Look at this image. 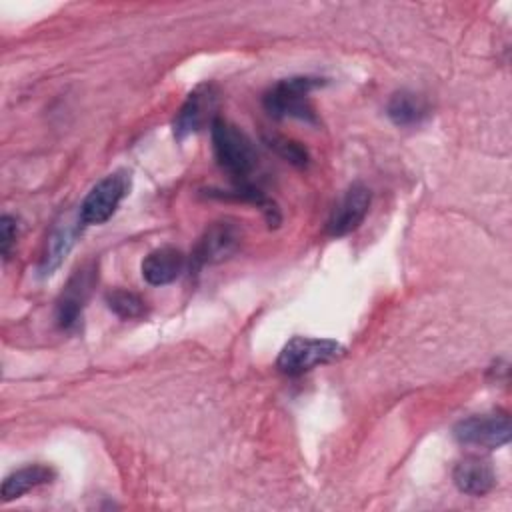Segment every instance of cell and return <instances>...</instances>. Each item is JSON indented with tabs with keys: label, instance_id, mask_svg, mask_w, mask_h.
<instances>
[{
	"label": "cell",
	"instance_id": "12",
	"mask_svg": "<svg viewBox=\"0 0 512 512\" xmlns=\"http://www.w3.org/2000/svg\"><path fill=\"white\" fill-rule=\"evenodd\" d=\"M54 478H56L54 468H50L46 464H28L24 468H18L12 474H8L2 482V488H0L2 502L20 498L38 486L50 484Z\"/></svg>",
	"mask_w": 512,
	"mask_h": 512
},
{
	"label": "cell",
	"instance_id": "5",
	"mask_svg": "<svg viewBox=\"0 0 512 512\" xmlns=\"http://www.w3.org/2000/svg\"><path fill=\"white\" fill-rule=\"evenodd\" d=\"M510 436H512L510 418L504 412L476 414L460 420L454 426V438L462 446L494 450L508 444Z\"/></svg>",
	"mask_w": 512,
	"mask_h": 512
},
{
	"label": "cell",
	"instance_id": "9",
	"mask_svg": "<svg viewBox=\"0 0 512 512\" xmlns=\"http://www.w3.org/2000/svg\"><path fill=\"white\" fill-rule=\"evenodd\" d=\"M94 282H96L94 266H82L72 274V278L68 280L66 288L62 290V294L56 302V320H58L60 328L72 330L78 326V322L82 318L84 304L90 296Z\"/></svg>",
	"mask_w": 512,
	"mask_h": 512
},
{
	"label": "cell",
	"instance_id": "11",
	"mask_svg": "<svg viewBox=\"0 0 512 512\" xmlns=\"http://www.w3.org/2000/svg\"><path fill=\"white\" fill-rule=\"evenodd\" d=\"M454 484L460 492L468 496H484L496 484V474L492 464L480 456H468L454 466Z\"/></svg>",
	"mask_w": 512,
	"mask_h": 512
},
{
	"label": "cell",
	"instance_id": "2",
	"mask_svg": "<svg viewBox=\"0 0 512 512\" xmlns=\"http://www.w3.org/2000/svg\"><path fill=\"white\" fill-rule=\"evenodd\" d=\"M324 86L322 78L316 76H292L276 82L264 94V108L272 118H296L302 122H316V112L310 102V92Z\"/></svg>",
	"mask_w": 512,
	"mask_h": 512
},
{
	"label": "cell",
	"instance_id": "3",
	"mask_svg": "<svg viewBox=\"0 0 512 512\" xmlns=\"http://www.w3.org/2000/svg\"><path fill=\"white\" fill-rule=\"evenodd\" d=\"M344 356L346 348L332 338L294 336L280 350L276 366L282 374L300 376L316 366L338 362Z\"/></svg>",
	"mask_w": 512,
	"mask_h": 512
},
{
	"label": "cell",
	"instance_id": "16",
	"mask_svg": "<svg viewBox=\"0 0 512 512\" xmlns=\"http://www.w3.org/2000/svg\"><path fill=\"white\" fill-rule=\"evenodd\" d=\"M266 144L280 156L284 158L286 162L294 164V166H306L308 160H310V154L308 150L292 140V138H286V136H278V134H272V136H266Z\"/></svg>",
	"mask_w": 512,
	"mask_h": 512
},
{
	"label": "cell",
	"instance_id": "15",
	"mask_svg": "<svg viewBox=\"0 0 512 512\" xmlns=\"http://www.w3.org/2000/svg\"><path fill=\"white\" fill-rule=\"evenodd\" d=\"M72 246V232L68 226H58L52 236L48 238V248L46 254L42 256V264H40V272L42 276H50L52 270H56L62 262V258L66 256V252Z\"/></svg>",
	"mask_w": 512,
	"mask_h": 512
},
{
	"label": "cell",
	"instance_id": "10",
	"mask_svg": "<svg viewBox=\"0 0 512 512\" xmlns=\"http://www.w3.org/2000/svg\"><path fill=\"white\" fill-rule=\"evenodd\" d=\"M186 270V256L172 246L152 250L142 260V278L152 286H166L182 276Z\"/></svg>",
	"mask_w": 512,
	"mask_h": 512
},
{
	"label": "cell",
	"instance_id": "1",
	"mask_svg": "<svg viewBox=\"0 0 512 512\" xmlns=\"http://www.w3.org/2000/svg\"><path fill=\"white\" fill-rule=\"evenodd\" d=\"M210 136L218 166L234 178L236 186L252 184L250 176L258 168V152L252 140L236 124L220 116L212 122Z\"/></svg>",
	"mask_w": 512,
	"mask_h": 512
},
{
	"label": "cell",
	"instance_id": "17",
	"mask_svg": "<svg viewBox=\"0 0 512 512\" xmlns=\"http://www.w3.org/2000/svg\"><path fill=\"white\" fill-rule=\"evenodd\" d=\"M16 236H18V222L14 216L10 214H4L0 218V250H2V256L4 260L8 258L14 242H16Z\"/></svg>",
	"mask_w": 512,
	"mask_h": 512
},
{
	"label": "cell",
	"instance_id": "7",
	"mask_svg": "<svg viewBox=\"0 0 512 512\" xmlns=\"http://www.w3.org/2000/svg\"><path fill=\"white\" fill-rule=\"evenodd\" d=\"M240 244H242V230L236 222H230V220L212 222L200 236L192 252V262L196 268L224 262L240 248Z\"/></svg>",
	"mask_w": 512,
	"mask_h": 512
},
{
	"label": "cell",
	"instance_id": "4",
	"mask_svg": "<svg viewBox=\"0 0 512 512\" xmlns=\"http://www.w3.org/2000/svg\"><path fill=\"white\" fill-rule=\"evenodd\" d=\"M130 188V174L124 170H116L108 176H104L100 182L92 186V190L84 196L80 210H78V222L82 226H96L104 224L120 206L124 196Z\"/></svg>",
	"mask_w": 512,
	"mask_h": 512
},
{
	"label": "cell",
	"instance_id": "6",
	"mask_svg": "<svg viewBox=\"0 0 512 512\" xmlns=\"http://www.w3.org/2000/svg\"><path fill=\"white\" fill-rule=\"evenodd\" d=\"M218 110V90L214 84L204 82L200 86H196L188 98L184 100V104L180 106L174 122H172V130L174 136L178 140L200 132L206 126H212V122L218 118L216 114Z\"/></svg>",
	"mask_w": 512,
	"mask_h": 512
},
{
	"label": "cell",
	"instance_id": "14",
	"mask_svg": "<svg viewBox=\"0 0 512 512\" xmlns=\"http://www.w3.org/2000/svg\"><path fill=\"white\" fill-rule=\"evenodd\" d=\"M106 304L118 318H124V320H136V318L146 316V302L130 290L116 288V290L108 292Z\"/></svg>",
	"mask_w": 512,
	"mask_h": 512
},
{
	"label": "cell",
	"instance_id": "8",
	"mask_svg": "<svg viewBox=\"0 0 512 512\" xmlns=\"http://www.w3.org/2000/svg\"><path fill=\"white\" fill-rule=\"evenodd\" d=\"M370 202H372L370 188L360 182H354L330 212V218L326 222L328 236L340 238L354 232L364 222Z\"/></svg>",
	"mask_w": 512,
	"mask_h": 512
},
{
	"label": "cell",
	"instance_id": "13",
	"mask_svg": "<svg viewBox=\"0 0 512 512\" xmlns=\"http://www.w3.org/2000/svg\"><path fill=\"white\" fill-rule=\"evenodd\" d=\"M386 114L396 126H416L428 116V104L416 92L400 90L388 100Z\"/></svg>",
	"mask_w": 512,
	"mask_h": 512
}]
</instances>
